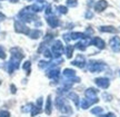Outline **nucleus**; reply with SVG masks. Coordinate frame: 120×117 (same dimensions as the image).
<instances>
[{
  "mask_svg": "<svg viewBox=\"0 0 120 117\" xmlns=\"http://www.w3.org/2000/svg\"><path fill=\"white\" fill-rule=\"evenodd\" d=\"M88 68H89V70L91 71V73H98V71H101V70L105 69V64H102V62L89 61Z\"/></svg>",
  "mask_w": 120,
  "mask_h": 117,
  "instance_id": "nucleus-1",
  "label": "nucleus"
},
{
  "mask_svg": "<svg viewBox=\"0 0 120 117\" xmlns=\"http://www.w3.org/2000/svg\"><path fill=\"white\" fill-rule=\"evenodd\" d=\"M52 52L55 54V56L56 57H59L62 52H64V46H62V43H61V41H59V40H57V41H55V43L52 45Z\"/></svg>",
  "mask_w": 120,
  "mask_h": 117,
  "instance_id": "nucleus-2",
  "label": "nucleus"
},
{
  "mask_svg": "<svg viewBox=\"0 0 120 117\" xmlns=\"http://www.w3.org/2000/svg\"><path fill=\"white\" fill-rule=\"evenodd\" d=\"M94 82H96V85H97L98 87L103 88V89H107L108 87H109V85H110L109 79H108V78H103V77L97 78V79L94 80Z\"/></svg>",
  "mask_w": 120,
  "mask_h": 117,
  "instance_id": "nucleus-3",
  "label": "nucleus"
},
{
  "mask_svg": "<svg viewBox=\"0 0 120 117\" xmlns=\"http://www.w3.org/2000/svg\"><path fill=\"white\" fill-rule=\"evenodd\" d=\"M110 47L115 52L120 51V38L119 37H113L110 39Z\"/></svg>",
  "mask_w": 120,
  "mask_h": 117,
  "instance_id": "nucleus-4",
  "label": "nucleus"
},
{
  "mask_svg": "<svg viewBox=\"0 0 120 117\" xmlns=\"http://www.w3.org/2000/svg\"><path fill=\"white\" fill-rule=\"evenodd\" d=\"M72 65L77 66V67H80V68H83L86 66V59H85V57L82 56V55H78L76 60L72 61Z\"/></svg>",
  "mask_w": 120,
  "mask_h": 117,
  "instance_id": "nucleus-5",
  "label": "nucleus"
},
{
  "mask_svg": "<svg viewBox=\"0 0 120 117\" xmlns=\"http://www.w3.org/2000/svg\"><path fill=\"white\" fill-rule=\"evenodd\" d=\"M107 7H108V2L106 0H99L98 2L94 4V9H96V11H98V12L105 10Z\"/></svg>",
  "mask_w": 120,
  "mask_h": 117,
  "instance_id": "nucleus-6",
  "label": "nucleus"
},
{
  "mask_svg": "<svg viewBox=\"0 0 120 117\" xmlns=\"http://www.w3.org/2000/svg\"><path fill=\"white\" fill-rule=\"evenodd\" d=\"M15 27H16V31L18 32H23V34H29V29L27 28L25 25H22L21 22L19 21H16L15 23Z\"/></svg>",
  "mask_w": 120,
  "mask_h": 117,
  "instance_id": "nucleus-7",
  "label": "nucleus"
},
{
  "mask_svg": "<svg viewBox=\"0 0 120 117\" xmlns=\"http://www.w3.org/2000/svg\"><path fill=\"white\" fill-rule=\"evenodd\" d=\"M97 93H98L97 89L89 88V89L86 90V97L88 99H97Z\"/></svg>",
  "mask_w": 120,
  "mask_h": 117,
  "instance_id": "nucleus-8",
  "label": "nucleus"
},
{
  "mask_svg": "<svg viewBox=\"0 0 120 117\" xmlns=\"http://www.w3.org/2000/svg\"><path fill=\"white\" fill-rule=\"evenodd\" d=\"M91 43H94L96 47H98L99 49H103L105 48V41H103L101 38L99 37H94L92 40H91Z\"/></svg>",
  "mask_w": 120,
  "mask_h": 117,
  "instance_id": "nucleus-9",
  "label": "nucleus"
},
{
  "mask_svg": "<svg viewBox=\"0 0 120 117\" xmlns=\"http://www.w3.org/2000/svg\"><path fill=\"white\" fill-rule=\"evenodd\" d=\"M100 31H102V32H113V34H118L119 30L112 26H103V27H100Z\"/></svg>",
  "mask_w": 120,
  "mask_h": 117,
  "instance_id": "nucleus-10",
  "label": "nucleus"
},
{
  "mask_svg": "<svg viewBox=\"0 0 120 117\" xmlns=\"http://www.w3.org/2000/svg\"><path fill=\"white\" fill-rule=\"evenodd\" d=\"M48 23L50 25V27H52V28H56L58 25H59V19L57 17H55V16H52V17H49L47 19Z\"/></svg>",
  "mask_w": 120,
  "mask_h": 117,
  "instance_id": "nucleus-11",
  "label": "nucleus"
},
{
  "mask_svg": "<svg viewBox=\"0 0 120 117\" xmlns=\"http://www.w3.org/2000/svg\"><path fill=\"white\" fill-rule=\"evenodd\" d=\"M64 76L66 78H68V79H72V78H75L76 77V71L75 70H72V69H64Z\"/></svg>",
  "mask_w": 120,
  "mask_h": 117,
  "instance_id": "nucleus-12",
  "label": "nucleus"
},
{
  "mask_svg": "<svg viewBox=\"0 0 120 117\" xmlns=\"http://www.w3.org/2000/svg\"><path fill=\"white\" fill-rule=\"evenodd\" d=\"M70 38L71 39H85V38H88L87 35L85 34H82V32H72V34H70Z\"/></svg>",
  "mask_w": 120,
  "mask_h": 117,
  "instance_id": "nucleus-13",
  "label": "nucleus"
},
{
  "mask_svg": "<svg viewBox=\"0 0 120 117\" xmlns=\"http://www.w3.org/2000/svg\"><path fill=\"white\" fill-rule=\"evenodd\" d=\"M47 75H48V77H50V78H57L58 76H59V69L52 68V69H50L49 71H48Z\"/></svg>",
  "mask_w": 120,
  "mask_h": 117,
  "instance_id": "nucleus-14",
  "label": "nucleus"
},
{
  "mask_svg": "<svg viewBox=\"0 0 120 117\" xmlns=\"http://www.w3.org/2000/svg\"><path fill=\"white\" fill-rule=\"evenodd\" d=\"M68 97L70 98V99H72L73 101H75V104L77 105V106L79 105V97H78V95L76 94V93H73V91H71V93H69Z\"/></svg>",
  "mask_w": 120,
  "mask_h": 117,
  "instance_id": "nucleus-15",
  "label": "nucleus"
},
{
  "mask_svg": "<svg viewBox=\"0 0 120 117\" xmlns=\"http://www.w3.org/2000/svg\"><path fill=\"white\" fill-rule=\"evenodd\" d=\"M46 114H47V115H50V114H51V98H50V96L48 97L47 104H46Z\"/></svg>",
  "mask_w": 120,
  "mask_h": 117,
  "instance_id": "nucleus-16",
  "label": "nucleus"
},
{
  "mask_svg": "<svg viewBox=\"0 0 120 117\" xmlns=\"http://www.w3.org/2000/svg\"><path fill=\"white\" fill-rule=\"evenodd\" d=\"M30 36H31V38L37 39V38H39V37L41 36V31L38 30V29H34V30L30 32Z\"/></svg>",
  "mask_w": 120,
  "mask_h": 117,
  "instance_id": "nucleus-17",
  "label": "nucleus"
},
{
  "mask_svg": "<svg viewBox=\"0 0 120 117\" xmlns=\"http://www.w3.org/2000/svg\"><path fill=\"white\" fill-rule=\"evenodd\" d=\"M73 49H75V46H70V45H69L68 47H67L66 52H67V57H68V58H71V57H72Z\"/></svg>",
  "mask_w": 120,
  "mask_h": 117,
  "instance_id": "nucleus-18",
  "label": "nucleus"
},
{
  "mask_svg": "<svg viewBox=\"0 0 120 117\" xmlns=\"http://www.w3.org/2000/svg\"><path fill=\"white\" fill-rule=\"evenodd\" d=\"M103 112L102 107H94V108L91 109V113L94 114V115H100V114Z\"/></svg>",
  "mask_w": 120,
  "mask_h": 117,
  "instance_id": "nucleus-19",
  "label": "nucleus"
},
{
  "mask_svg": "<svg viewBox=\"0 0 120 117\" xmlns=\"http://www.w3.org/2000/svg\"><path fill=\"white\" fill-rule=\"evenodd\" d=\"M32 107H34V105H32V104H28L27 106L22 107V112H23V113H27V112L31 110V109H32Z\"/></svg>",
  "mask_w": 120,
  "mask_h": 117,
  "instance_id": "nucleus-20",
  "label": "nucleus"
},
{
  "mask_svg": "<svg viewBox=\"0 0 120 117\" xmlns=\"http://www.w3.org/2000/svg\"><path fill=\"white\" fill-rule=\"evenodd\" d=\"M67 4L69 7H76L77 6V0H67Z\"/></svg>",
  "mask_w": 120,
  "mask_h": 117,
  "instance_id": "nucleus-21",
  "label": "nucleus"
},
{
  "mask_svg": "<svg viewBox=\"0 0 120 117\" xmlns=\"http://www.w3.org/2000/svg\"><path fill=\"white\" fill-rule=\"evenodd\" d=\"M58 11H59L60 13H67L68 9L66 8V7H64V6H59V7H58Z\"/></svg>",
  "mask_w": 120,
  "mask_h": 117,
  "instance_id": "nucleus-22",
  "label": "nucleus"
},
{
  "mask_svg": "<svg viewBox=\"0 0 120 117\" xmlns=\"http://www.w3.org/2000/svg\"><path fill=\"white\" fill-rule=\"evenodd\" d=\"M0 117H10V114H9V112L1 110V112H0Z\"/></svg>",
  "mask_w": 120,
  "mask_h": 117,
  "instance_id": "nucleus-23",
  "label": "nucleus"
},
{
  "mask_svg": "<svg viewBox=\"0 0 120 117\" xmlns=\"http://www.w3.org/2000/svg\"><path fill=\"white\" fill-rule=\"evenodd\" d=\"M94 17V12L91 11V10H88L86 12V19H90V18Z\"/></svg>",
  "mask_w": 120,
  "mask_h": 117,
  "instance_id": "nucleus-24",
  "label": "nucleus"
},
{
  "mask_svg": "<svg viewBox=\"0 0 120 117\" xmlns=\"http://www.w3.org/2000/svg\"><path fill=\"white\" fill-rule=\"evenodd\" d=\"M29 68H30V61H26L25 62V65H23V69H26L28 71V74H29Z\"/></svg>",
  "mask_w": 120,
  "mask_h": 117,
  "instance_id": "nucleus-25",
  "label": "nucleus"
},
{
  "mask_svg": "<svg viewBox=\"0 0 120 117\" xmlns=\"http://www.w3.org/2000/svg\"><path fill=\"white\" fill-rule=\"evenodd\" d=\"M102 97H103V98H106V100H111V98H112L111 96L109 95V94H107V93H103Z\"/></svg>",
  "mask_w": 120,
  "mask_h": 117,
  "instance_id": "nucleus-26",
  "label": "nucleus"
},
{
  "mask_svg": "<svg viewBox=\"0 0 120 117\" xmlns=\"http://www.w3.org/2000/svg\"><path fill=\"white\" fill-rule=\"evenodd\" d=\"M0 58H2V59H4L6 58V54H4V49H2V47L0 46Z\"/></svg>",
  "mask_w": 120,
  "mask_h": 117,
  "instance_id": "nucleus-27",
  "label": "nucleus"
},
{
  "mask_svg": "<svg viewBox=\"0 0 120 117\" xmlns=\"http://www.w3.org/2000/svg\"><path fill=\"white\" fill-rule=\"evenodd\" d=\"M45 56L47 57V58H51V52H50L49 49H47V50L45 51Z\"/></svg>",
  "mask_w": 120,
  "mask_h": 117,
  "instance_id": "nucleus-28",
  "label": "nucleus"
},
{
  "mask_svg": "<svg viewBox=\"0 0 120 117\" xmlns=\"http://www.w3.org/2000/svg\"><path fill=\"white\" fill-rule=\"evenodd\" d=\"M11 89H12V90H11L12 93H16V87L13 86V85H11Z\"/></svg>",
  "mask_w": 120,
  "mask_h": 117,
  "instance_id": "nucleus-29",
  "label": "nucleus"
},
{
  "mask_svg": "<svg viewBox=\"0 0 120 117\" xmlns=\"http://www.w3.org/2000/svg\"><path fill=\"white\" fill-rule=\"evenodd\" d=\"M28 1H30V0H28Z\"/></svg>",
  "mask_w": 120,
  "mask_h": 117,
  "instance_id": "nucleus-30",
  "label": "nucleus"
},
{
  "mask_svg": "<svg viewBox=\"0 0 120 117\" xmlns=\"http://www.w3.org/2000/svg\"><path fill=\"white\" fill-rule=\"evenodd\" d=\"M62 117H64V116H62Z\"/></svg>",
  "mask_w": 120,
  "mask_h": 117,
  "instance_id": "nucleus-31",
  "label": "nucleus"
}]
</instances>
